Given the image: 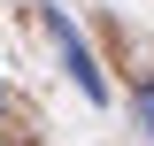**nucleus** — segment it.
<instances>
[{
    "mask_svg": "<svg viewBox=\"0 0 154 146\" xmlns=\"http://www.w3.org/2000/svg\"><path fill=\"white\" fill-rule=\"evenodd\" d=\"M46 31H54V46H62V69H69V85L85 92V100H108V85H100V69H93V54H85V38H77V23L62 16V8H46Z\"/></svg>",
    "mask_w": 154,
    "mask_h": 146,
    "instance_id": "nucleus-1",
    "label": "nucleus"
},
{
    "mask_svg": "<svg viewBox=\"0 0 154 146\" xmlns=\"http://www.w3.org/2000/svg\"><path fill=\"white\" fill-rule=\"evenodd\" d=\"M131 115H139V131L154 138V85H139V92H131Z\"/></svg>",
    "mask_w": 154,
    "mask_h": 146,
    "instance_id": "nucleus-2",
    "label": "nucleus"
}]
</instances>
